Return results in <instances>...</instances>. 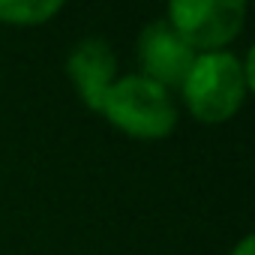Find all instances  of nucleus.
<instances>
[{
    "label": "nucleus",
    "mask_w": 255,
    "mask_h": 255,
    "mask_svg": "<svg viewBox=\"0 0 255 255\" xmlns=\"http://www.w3.org/2000/svg\"><path fill=\"white\" fill-rule=\"evenodd\" d=\"M165 21L192 45L195 54L225 51L246 21L243 0H174Z\"/></svg>",
    "instance_id": "obj_3"
},
{
    "label": "nucleus",
    "mask_w": 255,
    "mask_h": 255,
    "mask_svg": "<svg viewBox=\"0 0 255 255\" xmlns=\"http://www.w3.org/2000/svg\"><path fill=\"white\" fill-rule=\"evenodd\" d=\"M66 75H69L78 99L90 111L99 114L102 99L117 78V57L102 36H84L72 45V51L66 57Z\"/></svg>",
    "instance_id": "obj_5"
},
{
    "label": "nucleus",
    "mask_w": 255,
    "mask_h": 255,
    "mask_svg": "<svg viewBox=\"0 0 255 255\" xmlns=\"http://www.w3.org/2000/svg\"><path fill=\"white\" fill-rule=\"evenodd\" d=\"M252 84H255L252 51L246 54V60H240L237 54L225 48V51L198 54L186 81L180 84V93H183L189 114L198 123L216 126V123L231 120L240 111Z\"/></svg>",
    "instance_id": "obj_1"
},
{
    "label": "nucleus",
    "mask_w": 255,
    "mask_h": 255,
    "mask_svg": "<svg viewBox=\"0 0 255 255\" xmlns=\"http://www.w3.org/2000/svg\"><path fill=\"white\" fill-rule=\"evenodd\" d=\"M135 51H138L141 75L162 84L165 90H180V84L186 81V75L198 57L192 51V45L165 18H153L141 27Z\"/></svg>",
    "instance_id": "obj_4"
},
{
    "label": "nucleus",
    "mask_w": 255,
    "mask_h": 255,
    "mask_svg": "<svg viewBox=\"0 0 255 255\" xmlns=\"http://www.w3.org/2000/svg\"><path fill=\"white\" fill-rule=\"evenodd\" d=\"M63 9L60 0H0V24L36 27L51 21Z\"/></svg>",
    "instance_id": "obj_6"
},
{
    "label": "nucleus",
    "mask_w": 255,
    "mask_h": 255,
    "mask_svg": "<svg viewBox=\"0 0 255 255\" xmlns=\"http://www.w3.org/2000/svg\"><path fill=\"white\" fill-rule=\"evenodd\" d=\"M99 114L114 129L141 141L165 138L177 126V102L171 90L144 78L141 72L117 75L102 99Z\"/></svg>",
    "instance_id": "obj_2"
},
{
    "label": "nucleus",
    "mask_w": 255,
    "mask_h": 255,
    "mask_svg": "<svg viewBox=\"0 0 255 255\" xmlns=\"http://www.w3.org/2000/svg\"><path fill=\"white\" fill-rule=\"evenodd\" d=\"M231 255H255V237H252V234L240 237V243L231 249Z\"/></svg>",
    "instance_id": "obj_7"
}]
</instances>
